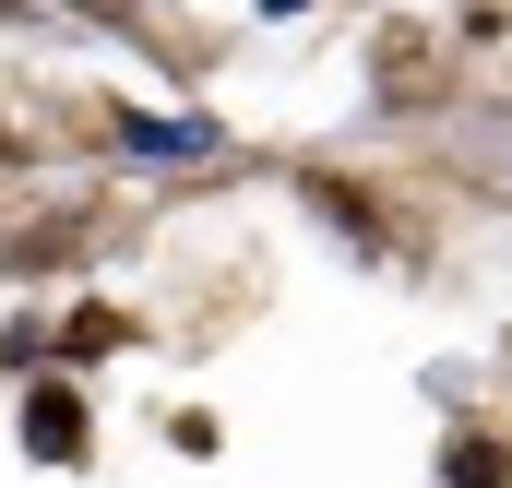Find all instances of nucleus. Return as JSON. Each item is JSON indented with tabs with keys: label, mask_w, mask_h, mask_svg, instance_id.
I'll return each mask as SVG.
<instances>
[{
	"label": "nucleus",
	"mask_w": 512,
	"mask_h": 488,
	"mask_svg": "<svg viewBox=\"0 0 512 488\" xmlns=\"http://www.w3.org/2000/svg\"><path fill=\"white\" fill-rule=\"evenodd\" d=\"M24 453H36V465H72V453H84V393H72V381H36V405H24Z\"/></svg>",
	"instance_id": "obj_1"
},
{
	"label": "nucleus",
	"mask_w": 512,
	"mask_h": 488,
	"mask_svg": "<svg viewBox=\"0 0 512 488\" xmlns=\"http://www.w3.org/2000/svg\"><path fill=\"white\" fill-rule=\"evenodd\" d=\"M120 131H131V155H215L203 120H120Z\"/></svg>",
	"instance_id": "obj_2"
},
{
	"label": "nucleus",
	"mask_w": 512,
	"mask_h": 488,
	"mask_svg": "<svg viewBox=\"0 0 512 488\" xmlns=\"http://www.w3.org/2000/svg\"><path fill=\"white\" fill-rule=\"evenodd\" d=\"M441 477H453V488H501V441H453Z\"/></svg>",
	"instance_id": "obj_3"
},
{
	"label": "nucleus",
	"mask_w": 512,
	"mask_h": 488,
	"mask_svg": "<svg viewBox=\"0 0 512 488\" xmlns=\"http://www.w3.org/2000/svg\"><path fill=\"white\" fill-rule=\"evenodd\" d=\"M0 143H12V131H0Z\"/></svg>",
	"instance_id": "obj_4"
}]
</instances>
